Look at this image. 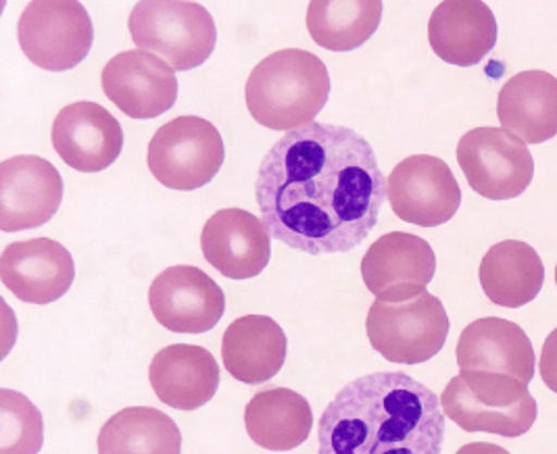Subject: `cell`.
I'll use <instances>...</instances> for the list:
<instances>
[{
	"label": "cell",
	"mask_w": 557,
	"mask_h": 454,
	"mask_svg": "<svg viewBox=\"0 0 557 454\" xmlns=\"http://www.w3.org/2000/svg\"><path fill=\"white\" fill-rule=\"evenodd\" d=\"M222 361L232 378L249 386L276 378L286 361L284 329L268 315L236 319L224 331Z\"/></svg>",
	"instance_id": "obj_22"
},
{
	"label": "cell",
	"mask_w": 557,
	"mask_h": 454,
	"mask_svg": "<svg viewBox=\"0 0 557 454\" xmlns=\"http://www.w3.org/2000/svg\"><path fill=\"white\" fill-rule=\"evenodd\" d=\"M556 286H557V267H556Z\"/></svg>",
	"instance_id": "obj_30"
},
{
	"label": "cell",
	"mask_w": 557,
	"mask_h": 454,
	"mask_svg": "<svg viewBox=\"0 0 557 454\" xmlns=\"http://www.w3.org/2000/svg\"><path fill=\"white\" fill-rule=\"evenodd\" d=\"M456 454H509L506 449L497 446V444H488V442H472L461 446Z\"/></svg>",
	"instance_id": "obj_29"
},
{
	"label": "cell",
	"mask_w": 557,
	"mask_h": 454,
	"mask_svg": "<svg viewBox=\"0 0 557 454\" xmlns=\"http://www.w3.org/2000/svg\"><path fill=\"white\" fill-rule=\"evenodd\" d=\"M366 333L376 353L399 365H420L443 351L449 336L447 311L429 290L409 301L376 299L366 319Z\"/></svg>",
	"instance_id": "obj_6"
},
{
	"label": "cell",
	"mask_w": 557,
	"mask_h": 454,
	"mask_svg": "<svg viewBox=\"0 0 557 454\" xmlns=\"http://www.w3.org/2000/svg\"><path fill=\"white\" fill-rule=\"evenodd\" d=\"M429 42L434 54L457 67L479 65L497 45V22L488 4L447 0L432 11Z\"/></svg>",
	"instance_id": "obj_19"
},
{
	"label": "cell",
	"mask_w": 557,
	"mask_h": 454,
	"mask_svg": "<svg viewBox=\"0 0 557 454\" xmlns=\"http://www.w3.org/2000/svg\"><path fill=\"white\" fill-rule=\"evenodd\" d=\"M99 454H180L182 433L176 421L152 406H129L102 426Z\"/></svg>",
	"instance_id": "obj_25"
},
{
	"label": "cell",
	"mask_w": 557,
	"mask_h": 454,
	"mask_svg": "<svg viewBox=\"0 0 557 454\" xmlns=\"http://www.w3.org/2000/svg\"><path fill=\"white\" fill-rule=\"evenodd\" d=\"M386 197L393 213L420 227L451 222L461 204V188L449 165L432 154L407 156L386 179Z\"/></svg>",
	"instance_id": "obj_10"
},
{
	"label": "cell",
	"mask_w": 557,
	"mask_h": 454,
	"mask_svg": "<svg viewBox=\"0 0 557 454\" xmlns=\"http://www.w3.org/2000/svg\"><path fill=\"white\" fill-rule=\"evenodd\" d=\"M497 117L502 127L527 144H543L557 136V77L529 70L499 90Z\"/></svg>",
	"instance_id": "obj_21"
},
{
	"label": "cell",
	"mask_w": 557,
	"mask_h": 454,
	"mask_svg": "<svg viewBox=\"0 0 557 454\" xmlns=\"http://www.w3.org/2000/svg\"><path fill=\"white\" fill-rule=\"evenodd\" d=\"M329 97V67L318 54L301 49L268 54L245 88L255 122L284 134L311 126Z\"/></svg>",
	"instance_id": "obj_3"
},
{
	"label": "cell",
	"mask_w": 557,
	"mask_h": 454,
	"mask_svg": "<svg viewBox=\"0 0 557 454\" xmlns=\"http://www.w3.org/2000/svg\"><path fill=\"white\" fill-rule=\"evenodd\" d=\"M461 371L502 374L527 386L534 378V349L527 331L502 317H482L461 331L457 340Z\"/></svg>",
	"instance_id": "obj_18"
},
{
	"label": "cell",
	"mask_w": 557,
	"mask_h": 454,
	"mask_svg": "<svg viewBox=\"0 0 557 454\" xmlns=\"http://www.w3.org/2000/svg\"><path fill=\"white\" fill-rule=\"evenodd\" d=\"M386 179L370 142L351 127L311 124L263 156L255 199L280 242L311 256L354 251L379 224Z\"/></svg>",
	"instance_id": "obj_1"
},
{
	"label": "cell",
	"mask_w": 557,
	"mask_h": 454,
	"mask_svg": "<svg viewBox=\"0 0 557 454\" xmlns=\"http://www.w3.org/2000/svg\"><path fill=\"white\" fill-rule=\"evenodd\" d=\"M45 444L42 413L27 396L0 390V454H38Z\"/></svg>",
	"instance_id": "obj_27"
},
{
	"label": "cell",
	"mask_w": 557,
	"mask_h": 454,
	"mask_svg": "<svg viewBox=\"0 0 557 454\" xmlns=\"http://www.w3.org/2000/svg\"><path fill=\"white\" fill-rule=\"evenodd\" d=\"M149 304L159 326L174 333H205L226 313L224 290L193 265L168 267L152 279Z\"/></svg>",
	"instance_id": "obj_11"
},
{
	"label": "cell",
	"mask_w": 557,
	"mask_h": 454,
	"mask_svg": "<svg viewBox=\"0 0 557 454\" xmlns=\"http://www.w3.org/2000/svg\"><path fill=\"white\" fill-rule=\"evenodd\" d=\"M224 140L218 127L197 115H182L159 127L149 142L152 177L170 190L193 192L207 186L224 165Z\"/></svg>",
	"instance_id": "obj_7"
},
{
	"label": "cell",
	"mask_w": 557,
	"mask_h": 454,
	"mask_svg": "<svg viewBox=\"0 0 557 454\" xmlns=\"http://www.w3.org/2000/svg\"><path fill=\"white\" fill-rule=\"evenodd\" d=\"M457 163L470 188L488 201L518 199L534 177V159L504 127H476L461 136Z\"/></svg>",
	"instance_id": "obj_9"
},
{
	"label": "cell",
	"mask_w": 557,
	"mask_h": 454,
	"mask_svg": "<svg viewBox=\"0 0 557 454\" xmlns=\"http://www.w3.org/2000/svg\"><path fill=\"white\" fill-rule=\"evenodd\" d=\"M101 79L104 97L132 119H154L176 104V70L151 52L115 54Z\"/></svg>",
	"instance_id": "obj_14"
},
{
	"label": "cell",
	"mask_w": 557,
	"mask_h": 454,
	"mask_svg": "<svg viewBox=\"0 0 557 454\" xmlns=\"http://www.w3.org/2000/svg\"><path fill=\"white\" fill-rule=\"evenodd\" d=\"M441 406L457 428L504 438H520L539 417V404L524 381L484 371H461L451 379Z\"/></svg>",
	"instance_id": "obj_4"
},
{
	"label": "cell",
	"mask_w": 557,
	"mask_h": 454,
	"mask_svg": "<svg viewBox=\"0 0 557 454\" xmlns=\"http://www.w3.org/2000/svg\"><path fill=\"white\" fill-rule=\"evenodd\" d=\"M20 47L45 72H70L92 49L95 27L76 0H34L17 24Z\"/></svg>",
	"instance_id": "obj_8"
},
{
	"label": "cell",
	"mask_w": 557,
	"mask_h": 454,
	"mask_svg": "<svg viewBox=\"0 0 557 454\" xmlns=\"http://www.w3.org/2000/svg\"><path fill=\"white\" fill-rule=\"evenodd\" d=\"M445 413L438 396L401 371L347 383L318 421V454H441Z\"/></svg>",
	"instance_id": "obj_2"
},
{
	"label": "cell",
	"mask_w": 557,
	"mask_h": 454,
	"mask_svg": "<svg viewBox=\"0 0 557 454\" xmlns=\"http://www.w3.org/2000/svg\"><path fill=\"white\" fill-rule=\"evenodd\" d=\"M381 20V0H313L307 9V29L313 42L332 52H349L366 45Z\"/></svg>",
	"instance_id": "obj_26"
},
{
	"label": "cell",
	"mask_w": 557,
	"mask_h": 454,
	"mask_svg": "<svg viewBox=\"0 0 557 454\" xmlns=\"http://www.w3.org/2000/svg\"><path fill=\"white\" fill-rule=\"evenodd\" d=\"M479 276L491 303L520 308L532 303L543 290L545 265L531 244L522 240H504L482 256Z\"/></svg>",
	"instance_id": "obj_24"
},
{
	"label": "cell",
	"mask_w": 557,
	"mask_h": 454,
	"mask_svg": "<svg viewBox=\"0 0 557 454\" xmlns=\"http://www.w3.org/2000/svg\"><path fill=\"white\" fill-rule=\"evenodd\" d=\"M0 279L24 303L51 304L72 288L76 265L72 253L57 240L34 238L2 251Z\"/></svg>",
	"instance_id": "obj_16"
},
{
	"label": "cell",
	"mask_w": 557,
	"mask_h": 454,
	"mask_svg": "<svg viewBox=\"0 0 557 454\" xmlns=\"http://www.w3.org/2000/svg\"><path fill=\"white\" fill-rule=\"evenodd\" d=\"M127 27L136 47L159 54L176 72L201 67L218 42L215 22L199 2H138L129 13Z\"/></svg>",
	"instance_id": "obj_5"
},
{
	"label": "cell",
	"mask_w": 557,
	"mask_h": 454,
	"mask_svg": "<svg viewBox=\"0 0 557 454\" xmlns=\"http://www.w3.org/2000/svg\"><path fill=\"white\" fill-rule=\"evenodd\" d=\"M205 261L224 278H257L270 263L272 234L245 209H222L209 217L201 234Z\"/></svg>",
	"instance_id": "obj_17"
},
{
	"label": "cell",
	"mask_w": 557,
	"mask_h": 454,
	"mask_svg": "<svg viewBox=\"0 0 557 454\" xmlns=\"http://www.w3.org/2000/svg\"><path fill=\"white\" fill-rule=\"evenodd\" d=\"M436 272L431 244L409 231H391L379 238L361 258V278L376 299L397 303L426 290Z\"/></svg>",
	"instance_id": "obj_12"
},
{
	"label": "cell",
	"mask_w": 557,
	"mask_h": 454,
	"mask_svg": "<svg viewBox=\"0 0 557 454\" xmlns=\"http://www.w3.org/2000/svg\"><path fill=\"white\" fill-rule=\"evenodd\" d=\"M245 428L255 444L265 451H295L313 428L311 404L295 390L265 388L247 404Z\"/></svg>",
	"instance_id": "obj_23"
},
{
	"label": "cell",
	"mask_w": 557,
	"mask_h": 454,
	"mask_svg": "<svg viewBox=\"0 0 557 454\" xmlns=\"http://www.w3.org/2000/svg\"><path fill=\"white\" fill-rule=\"evenodd\" d=\"M539 374L543 383L557 394V328L547 336L541 358H539Z\"/></svg>",
	"instance_id": "obj_28"
},
{
	"label": "cell",
	"mask_w": 557,
	"mask_h": 454,
	"mask_svg": "<svg viewBox=\"0 0 557 454\" xmlns=\"http://www.w3.org/2000/svg\"><path fill=\"white\" fill-rule=\"evenodd\" d=\"M63 201V179L51 161L34 154L0 163V229L24 231L51 222Z\"/></svg>",
	"instance_id": "obj_13"
},
{
	"label": "cell",
	"mask_w": 557,
	"mask_h": 454,
	"mask_svg": "<svg viewBox=\"0 0 557 454\" xmlns=\"http://www.w3.org/2000/svg\"><path fill=\"white\" fill-rule=\"evenodd\" d=\"M52 147L72 169L99 174L120 159L124 149V129L101 104L74 102L61 109L54 117Z\"/></svg>",
	"instance_id": "obj_15"
},
{
	"label": "cell",
	"mask_w": 557,
	"mask_h": 454,
	"mask_svg": "<svg viewBox=\"0 0 557 454\" xmlns=\"http://www.w3.org/2000/svg\"><path fill=\"white\" fill-rule=\"evenodd\" d=\"M149 381L161 403L176 411H197L215 396L220 367L203 346L172 344L152 356Z\"/></svg>",
	"instance_id": "obj_20"
}]
</instances>
